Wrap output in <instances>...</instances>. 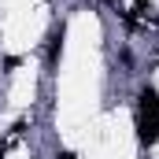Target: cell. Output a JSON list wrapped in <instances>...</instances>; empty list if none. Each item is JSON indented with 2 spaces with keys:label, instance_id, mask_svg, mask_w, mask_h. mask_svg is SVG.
Listing matches in <instances>:
<instances>
[{
  "label": "cell",
  "instance_id": "obj_1",
  "mask_svg": "<svg viewBox=\"0 0 159 159\" xmlns=\"http://www.w3.org/2000/svg\"><path fill=\"white\" fill-rule=\"evenodd\" d=\"M137 111H141L148 122L159 126V93L152 89V85H141V93H137Z\"/></svg>",
  "mask_w": 159,
  "mask_h": 159
},
{
  "label": "cell",
  "instance_id": "obj_2",
  "mask_svg": "<svg viewBox=\"0 0 159 159\" xmlns=\"http://www.w3.org/2000/svg\"><path fill=\"white\" fill-rule=\"evenodd\" d=\"M133 126H137V141H141L144 148H152V144L159 141V126H156V122H148L144 115H141V111L133 115Z\"/></svg>",
  "mask_w": 159,
  "mask_h": 159
},
{
  "label": "cell",
  "instance_id": "obj_3",
  "mask_svg": "<svg viewBox=\"0 0 159 159\" xmlns=\"http://www.w3.org/2000/svg\"><path fill=\"white\" fill-rule=\"evenodd\" d=\"M63 34H67V30H63V22H59V26H56V30L48 34V67H52V70L59 67V52H63Z\"/></svg>",
  "mask_w": 159,
  "mask_h": 159
},
{
  "label": "cell",
  "instance_id": "obj_4",
  "mask_svg": "<svg viewBox=\"0 0 159 159\" xmlns=\"http://www.w3.org/2000/svg\"><path fill=\"white\" fill-rule=\"evenodd\" d=\"M59 159H78V156H74V152H59Z\"/></svg>",
  "mask_w": 159,
  "mask_h": 159
},
{
  "label": "cell",
  "instance_id": "obj_5",
  "mask_svg": "<svg viewBox=\"0 0 159 159\" xmlns=\"http://www.w3.org/2000/svg\"><path fill=\"white\" fill-rule=\"evenodd\" d=\"M100 4H115V0H100Z\"/></svg>",
  "mask_w": 159,
  "mask_h": 159
}]
</instances>
